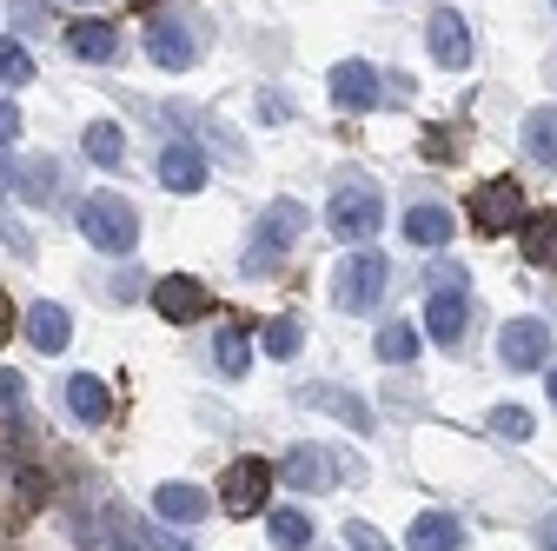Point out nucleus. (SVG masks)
<instances>
[{
	"label": "nucleus",
	"mask_w": 557,
	"mask_h": 551,
	"mask_svg": "<svg viewBox=\"0 0 557 551\" xmlns=\"http://www.w3.org/2000/svg\"><path fill=\"white\" fill-rule=\"evenodd\" d=\"M524 154L537 167H557V107H531L524 113Z\"/></svg>",
	"instance_id": "nucleus-21"
},
{
	"label": "nucleus",
	"mask_w": 557,
	"mask_h": 551,
	"mask_svg": "<svg viewBox=\"0 0 557 551\" xmlns=\"http://www.w3.org/2000/svg\"><path fill=\"white\" fill-rule=\"evenodd\" d=\"M405 240L425 246V253L451 246V206H438V199H411V206H405Z\"/></svg>",
	"instance_id": "nucleus-12"
},
{
	"label": "nucleus",
	"mask_w": 557,
	"mask_h": 551,
	"mask_svg": "<svg viewBox=\"0 0 557 551\" xmlns=\"http://www.w3.org/2000/svg\"><path fill=\"white\" fill-rule=\"evenodd\" d=\"M8 339H14V299L0 293V346H8Z\"/></svg>",
	"instance_id": "nucleus-34"
},
{
	"label": "nucleus",
	"mask_w": 557,
	"mask_h": 551,
	"mask_svg": "<svg viewBox=\"0 0 557 551\" xmlns=\"http://www.w3.org/2000/svg\"><path fill=\"white\" fill-rule=\"evenodd\" d=\"M21 193H27V199H53V193H60V167H53V160H34L27 180H21Z\"/></svg>",
	"instance_id": "nucleus-31"
},
{
	"label": "nucleus",
	"mask_w": 557,
	"mask_h": 551,
	"mask_svg": "<svg viewBox=\"0 0 557 551\" xmlns=\"http://www.w3.org/2000/svg\"><path fill=\"white\" fill-rule=\"evenodd\" d=\"M531 213H524V186L518 180H484L471 193V226L478 233H518Z\"/></svg>",
	"instance_id": "nucleus-5"
},
{
	"label": "nucleus",
	"mask_w": 557,
	"mask_h": 551,
	"mask_svg": "<svg viewBox=\"0 0 557 551\" xmlns=\"http://www.w3.org/2000/svg\"><path fill=\"white\" fill-rule=\"evenodd\" d=\"M81 147H87L94 167H120V154H126V140H120V126H113V120H94V126L81 133Z\"/></svg>",
	"instance_id": "nucleus-25"
},
{
	"label": "nucleus",
	"mask_w": 557,
	"mask_h": 551,
	"mask_svg": "<svg viewBox=\"0 0 557 551\" xmlns=\"http://www.w3.org/2000/svg\"><path fill=\"white\" fill-rule=\"evenodd\" d=\"M544 551H557V518H550V525H544Z\"/></svg>",
	"instance_id": "nucleus-36"
},
{
	"label": "nucleus",
	"mask_w": 557,
	"mask_h": 551,
	"mask_svg": "<svg viewBox=\"0 0 557 551\" xmlns=\"http://www.w3.org/2000/svg\"><path fill=\"white\" fill-rule=\"evenodd\" d=\"M153 518H166V525H199V518H206V492L186 486V478H166V486H153Z\"/></svg>",
	"instance_id": "nucleus-16"
},
{
	"label": "nucleus",
	"mask_w": 557,
	"mask_h": 551,
	"mask_svg": "<svg viewBox=\"0 0 557 551\" xmlns=\"http://www.w3.org/2000/svg\"><path fill=\"white\" fill-rule=\"evenodd\" d=\"M379 226H385V199H379V186H338V193H332V240H345V246H372Z\"/></svg>",
	"instance_id": "nucleus-3"
},
{
	"label": "nucleus",
	"mask_w": 557,
	"mask_h": 551,
	"mask_svg": "<svg viewBox=\"0 0 557 551\" xmlns=\"http://www.w3.org/2000/svg\"><path fill=\"white\" fill-rule=\"evenodd\" d=\"M14 133H21V113L0 100V147H14Z\"/></svg>",
	"instance_id": "nucleus-33"
},
{
	"label": "nucleus",
	"mask_w": 557,
	"mask_h": 551,
	"mask_svg": "<svg viewBox=\"0 0 557 551\" xmlns=\"http://www.w3.org/2000/svg\"><path fill=\"white\" fill-rule=\"evenodd\" d=\"M465 319H471V299H465V286H438V293H432V306H425V332L438 339V346H458Z\"/></svg>",
	"instance_id": "nucleus-13"
},
{
	"label": "nucleus",
	"mask_w": 557,
	"mask_h": 551,
	"mask_svg": "<svg viewBox=\"0 0 557 551\" xmlns=\"http://www.w3.org/2000/svg\"><path fill=\"white\" fill-rule=\"evenodd\" d=\"M246 366H252V346H246V332H239V326H226V332H220V372H226V379H239Z\"/></svg>",
	"instance_id": "nucleus-29"
},
{
	"label": "nucleus",
	"mask_w": 557,
	"mask_h": 551,
	"mask_svg": "<svg viewBox=\"0 0 557 551\" xmlns=\"http://www.w3.org/2000/svg\"><path fill=\"white\" fill-rule=\"evenodd\" d=\"M299 399H306V405H319V412H332V419H345L352 432H372V405H366V399H345L338 385H306Z\"/></svg>",
	"instance_id": "nucleus-20"
},
{
	"label": "nucleus",
	"mask_w": 557,
	"mask_h": 551,
	"mask_svg": "<svg viewBox=\"0 0 557 551\" xmlns=\"http://www.w3.org/2000/svg\"><path fill=\"white\" fill-rule=\"evenodd\" d=\"M153 551H193L186 538H153Z\"/></svg>",
	"instance_id": "nucleus-35"
},
{
	"label": "nucleus",
	"mask_w": 557,
	"mask_h": 551,
	"mask_svg": "<svg viewBox=\"0 0 557 551\" xmlns=\"http://www.w3.org/2000/svg\"><path fill=\"white\" fill-rule=\"evenodd\" d=\"M385 280H392V266L379 246H352V259L338 266V280H332V299L338 313H372L385 299Z\"/></svg>",
	"instance_id": "nucleus-2"
},
{
	"label": "nucleus",
	"mask_w": 557,
	"mask_h": 551,
	"mask_svg": "<svg viewBox=\"0 0 557 551\" xmlns=\"http://www.w3.org/2000/svg\"><path fill=\"white\" fill-rule=\"evenodd\" d=\"M265 531H272V544H278V551H306V544H312V512L278 505V512L265 518Z\"/></svg>",
	"instance_id": "nucleus-24"
},
{
	"label": "nucleus",
	"mask_w": 557,
	"mask_h": 551,
	"mask_svg": "<svg viewBox=\"0 0 557 551\" xmlns=\"http://www.w3.org/2000/svg\"><path fill=\"white\" fill-rule=\"evenodd\" d=\"M66 412H74L81 426H107L113 392L100 385V372H74V379H66Z\"/></svg>",
	"instance_id": "nucleus-17"
},
{
	"label": "nucleus",
	"mask_w": 557,
	"mask_h": 551,
	"mask_svg": "<svg viewBox=\"0 0 557 551\" xmlns=\"http://www.w3.org/2000/svg\"><path fill=\"white\" fill-rule=\"evenodd\" d=\"M27 346H34V353H66V346H74V319H66V306L40 299V306L27 313Z\"/></svg>",
	"instance_id": "nucleus-15"
},
{
	"label": "nucleus",
	"mask_w": 557,
	"mask_h": 551,
	"mask_svg": "<svg viewBox=\"0 0 557 551\" xmlns=\"http://www.w3.org/2000/svg\"><path fill=\"white\" fill-rule=\"evenodd\" d=\"M345 544H352V551H392V544L379 538V525H366V518H352V525H345Z\"/></svg>",
	"instance_id": "nucleus-32"
},
{
	"label": "nucleus",
	"mask_w": 557,
	"mask_h": 551,
	"mask_svg": "<svg viewBox=\"0 0 557 551\" xmlns=\"http://www.w3.org/2000/svg\"><path fill=\"white\" fill-rule=\"evenodd\" d=\"M518 240H524V259L531 266H557V213H531L518 226Z\"/></svg>",
	"instance_id": "nucleus-23"
},
{
	"label": "nucleus",
	"mask_w": 557,
	"mask_h": 551,
	"mask_svg": "<svg viewBox=\"0 0 557 551\" xmlns=\"http://www.w3.org/2000/svg\"><path fill=\"white\" fill-rule=\"evenodd\" d=\"M550 405H557V366H550Z\"/></svg>",
	"instance_id": "nucleus-38"
},
{
	"label": "nucleus",
	"mask_w": 557,
	"mask_h": 551,
	"mask_svg": "<svg viewBox=\"0 0 557 551\" xmlns=\"http://www.w3.org/2000/svg\"><path fill=\"white\" fill-rule=\"evenodd\" d=\"M66 47H74L81 60H113L120 53V34L107 21H74V27H66Z\"/></svg>",
	"instance_id": "nucleus-22"
},
{
	"label": "nucleus",
	"mask_w": 557,
	"mask_h": 551,
	"mask_svg": "<svg viewBox=\"0 0 557 551\" xmlns=\"http://www.w3.org/2000/svg\"><path fill=\"white\" fill-rule=\"evenodd\" d=\"M299 233H306V206H299V199H272L265 213H259V240H252V253H246V272H272L278 253H286Z\"/></svg>",
	"instance_id": "nucleus-4"
},
{
	"label": "nucleus",
	"mask_w": 557,
	"mask_h": 551,
	"mask_svg": "<svg viewBox=\"0 0 557 551\" xmlns=\"http://www.w3.org/2000/svg\"><path fill=\"white\" fill-rule=\"evenodd\" d=\"M147 53H153V66H166V74H186L193 53H199L193 21H180V14H153V21H147Z\"/></svg>",
	"instance_id": "nucleus-7"
},
{
	"label": "nucleus",
	"mask_w": 557,
	"mask_h": 551,
	"mask_svg": "<svg viewBox=\"0 0 557 551\" xmlns=\"http://www.w3.org/2000/svg\"><path fill=\"white\" fill-rule=\"evenodd\" d=\"M379 359H385V366H405V359H418V326L392 319V326L379 332Z\"/></svg>",
	"instance_id": "nucleus-26"
},
{
	"label": "nucleus",
	"mask_w": 557,
	"mask_h": 551,
	"mask_svg": "<svg viewBox=\"0 0 557 551\" xmlns=\"http://www.w3.org/2000/svg\"><path fill=\"white\" fill-rule=\"evenodd\" d=\"M405 551H465V525L451 512H418L405 531Z\"/></svg>",
	"instance_id": "nucleus-14"
},
{
	"label": "nucleus",
	"mask_w": 557,
	"mask_h": 551,
	"mask_svg": "<svg viewBox=\"0 0 557 551\" xmlns=\"http://www.w3.org/2000/svg\"><path fill=\"white\" fill-rule=\"evenodd\" d=\"M81 240L100 246V253H113V259H126L139 246V213L120 193H87L81 199Z\"/></svg>",
	"instance_id": "nucleus-1"
},
{
	"label": "nucleus",
	"mask_w": 557,
	"mask_h": 551,
	"mask_svg": "<svg viewBox=\"0 0 557 551\" xmlns=\"http://www.w3.org/2000/svg\"><path fill=\"white\" fill-rule=\"evenodd\" d=\"M259 346H265L272 359H299V319H272V326L259 332Z\"/></svg>",
	"instance_id": "nucleus-28"
},
{
	"label": "nucleus",
	"mask_w": 557,
	"mask_h": 551,
	"mask_svg": "<svg viewBox=\"0 0 557 551\" xmlns=\"http://www.w3.org/2000/svg\"><path fill=\"white\" fill-rule=\"evenodd\" d=\"M492 432H505V439H531L537 419H531L524 405H498V412H492Z\"/></svg>",
	"instance_id": "nucleus-30"
},
{
	"label": "nucleus",
	"mask_w": 557,
	"mask_h": 551,
	"mask_svg": "<svg viewBox=\"0 0 557 551\" xmlns=\"http://www.w3.org/2000/svg\"><path fill=\"white\" fill-rule=\"evenodd\" d=\"M160 186H166V193H199V186H206V154H193V147H160Z\"/></svg>",
	"instance_id": "nucleus-19"
},
{
	"label": "nucleus",
	"mask_w": 557,
	"mask_h": 551,
	"mask_svg": "<svg viewBox=\"0 0 557 551\" xmlns=\"http://www.w3.org/2000/svg\"><path fill=\"white\" fill-rule=\"evenodd\" d=\"M265 492H272V465H265V458H233L226 478H220V505H226L233 518H252V512L265 505Z\"/></svg>",
	"instance_id": "nucleus-6"
},
{
	"label": "nucleus",
	"mask_w": 557,
	"mask_h": 551,
	"mask_svg": "<svg viewBox=\"0 0 557 551\" xmlns=\"http://www.w3.org/2000/svg\"><path fill=\"white\" fill-rule=\"evenodd\" d=\"M425 47H432L438 66L465 74V66H471V21H465L458 8H432V21H425Z\"/></svg>",
	"instance_id": "nucleus-8"
},
{
	"label": "nucleus",
	"mask_w": 557,
	"mask_h": 551,
	"mask_svg": "<svg viewBox=\"0 0 557 551\" xmlns=\"http://www.w3.org/2000/svg\"><path fill=\"white\" fill-rule=\"evenodd\" d=\"M332 100H338L345 113H372V107L385 100L379 66H372V60H338V66H332Z\"/></svg>",
	"instance_id": "nucleus-9"
},
{
	"label": "nucleus",
	"mask_w": 557,
	"mask_h": 551,
	"mask_svg": "<svg viewBox=\"0 0 557 551\" xmlns=\"http://www.w3.org/2000/svg\"><path fill=\"white\" fill-rule=\"evenodd\" d=\"M153 313L173 319V326H193L206 313V286L193 280V272H166V280H153Z\"/></svg>",
	"instance_id": "nucleus-11"
},
{
	"label": "nucleus",
	"mask_w": 557,
	"mask_h": 551,
	"mask_svg": "<svg viewBox=\"0 0 557 551\" xmlns=\"http://www.w3.org/2000/svg\"><path fill=\"white\" fill-rule=\"evenodd\" d=\"M278 472H286V486H299V492H325L332 478H338V465H332L319 445H299V452H286V465H278Z\"/></svg>",
	"instance_id": "nucleus-18"
},
{
	"label": "nucleus",
	"mask_w": 557,
	"mask_h": 551,
	"mask_svg": "<svg viewBox=\"0 0 557 551\" xmlns=\"http://www.w3.org/2000/svg\"><path fill=\"white\" fill-rule=\"evenodd\" d=\"M34 81V53L21 40H0V87H27Z\"/></svg>",
	"instance_id": "nucleus-27"
},
{
	"label": "nucleus",
	"mask_w": 557,
	"mask_h": 551,
	"mask_svg": "<svg viewBox=\"0 0 557 551\" xmlns=\"http://www.w3.org/2000/svg\"><path fill=\"white\" fill-rule=\"evenodd\" d=\"M74 8H100V0H74Z\"/></svg>",
	"instance_id": "nucleus-39"
},
{
	"label": "nucleus",
	"mask_w": 557,
	"mask_h": 551,
	"mask_svg": "<svg viewBox=\"0 0 557 551\" xmlns=\"http://www.w3.org/2000/svg\"><path fill=\"white\" fill-rule=\"evenodd\" d=\"M8 186H14V167H8V160H0V193H8Z\"/></svg>",
	"instance_id": "nucleus-37"
},
{
	"label": "nucleus",
	"mask_w": 557,
	"mask_h": 551,
	"mask_svg": "<svg viewBox=\"0 0 557 551\" xmlns=\"http://www.w3.org/2000/svg\"><path fill=\"white\" fill-rule=\"evenodd\" d=\"M498 359H505L511 372L544 366V359H550V326H544V319H511V326L498 332Z\"/></svg>",
	"instance_id": "nucleus-10"
}]
</instances>
